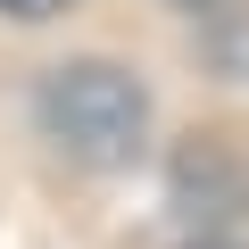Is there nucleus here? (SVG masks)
<instances>
[{
    "label": "nucleus",
    "mask_w": 249,
    "mask_h": 249,
    "mask_svg": "<svg viewBox=\"0 0 249 249\" xmlns=\"http://www.w3.org/2000/svg\"><path fill=\"white\" fill-rule=\"evenodd\" d=\"M42 133L75 158V166H124L150 133V100L142 83L108 67V58H75L42 83Z\"/></svg>",
    "instance_id": "f257e3e1"
},
{
    "label": "nucleus",
    "mask_w": 249,
    "mask_h": 249,
    "mask_svg": "<svg viewBox=\"0 0 249 249\" xmlns=\"http://www.w3.org/2000/svg\"><path fill=\"white\" fill-rule=\"evenodd\" d=\"M0 9H9V17H58L67 0H0Z\"/></svg>",
    "instance_id": "f03ea898"
},
{
    "label": "nucleus",
    "mask_w": 249,
    "mask_h": 249,
    "mask_svg": "<svg viewBox=\"0 0 249 249\" xmlns=\"http://www.w3.org/2000/svg\"><path fill=\"white\" fill-rule=\"evenodd\" d=\"M191 9H199V0H191Z\"/></svg>",
    "instance_id": "7ed1b4c3"
}]
</instances>
